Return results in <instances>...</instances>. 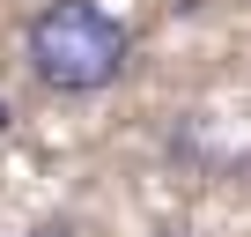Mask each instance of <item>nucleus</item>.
<instances>
[{
  "label": "nucleus",
  "mask_w": 251,
  "mask_h": 237,
  "mask_svg": "<svg viewBox=\"0 0 251 237\" xmlns=\"http://www.w3.org/2000/svg\"><path fill=\"white\" fill-rule=\"evenodd\" d=\"M30 237H74V230H67V222H37Z\"/></svg>",
  "instance_id": "nucleus-2"
},
{
  "label": "nucleus",
  "mask_w": 251,
  "mask_h": 237,
  "mask_svg": "<svg viewBox=\"0 0 251 237\" xmlns=\"http://www.w3.org/2000/svg\"><path fill=\"white\" fill-rule=\"evenodd\" d=\"M23 52H30V74L52 89V96H96L126 74V37L118 15H103L96 0H52V8L30 15L23 30Z\"/></svg>",
  "instance_id": "nucleus-1"
},
{
  "label": "nucleus",
  "mask_w": 251,
  "mask_h": 237,
  "mask_svg": "<svg viewBox=\"0 0 251 237\" xmlns=\"http://www.w3.org/2000/svg\"><path fill=\"white\" fill-rule=\"evenodd\" d=\"M8 118H15V111H8V104H0V134H8Z\"/></svg>",
  "instance_id": "nucleus-3"
}]
</instances>
